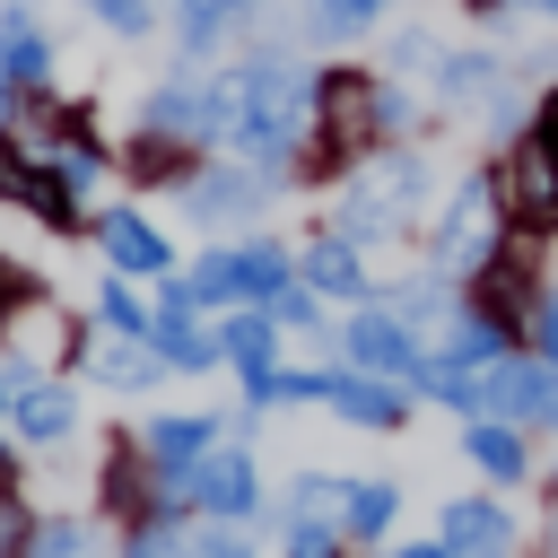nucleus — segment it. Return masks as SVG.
I'll use <instances>...</instances> for the list:
<instances>
[{"label": "nucleus", "instance_id": "nucleus-10", "mask_svg": "<svg viewBox=\"0 0 558 558\" xmlns=\"http://www.w3.org/2000/svg\"><path fill=\"white\" fill-rule=\"evenodd\" d=\"M340 349H349V366H357V375H384V384H410V392H418L427 349H418V331H410L392 305H357V314H349V331H340Z\"/></svg>", "mask_w": 558, "mask_h": 558}, {"label": "nucleus", "instance_id": "nucleus-3", "mask_svg": "<svg viewBox=\"0 0 558 558\" xmlns=\"http://www.w3.org/2000/svg\"><path fill=\"white\" fill-rule=\"evenodd\" d=\"M384 96H392V78L384 70H366V61H331V70H314V140H331L349 166H366L375 148H392V131H384Z\"/></svg>", "mask_w": 558, "mask_h": 558}, {"label": "nucleus", "instance_id": "nucleus-55", "mask_svg": "<svg viewBox=\"0 0 558 558\" xmlns=\"http://www.w3.org/2000/svg\"><path fill=\"white\" fill-rule=\"evenodd\" d=\"M0 418H9V384H0Z\"/></svg>", "mask_w": 558, "mask_h": 558}, {"label": "nucleus", "instance_id": "nucleus-29", "mask_svg": "<svg viewBox=\"0 0 558 558\" xmlns=\"http://www.w3.org/2000/svg\"><path fill=\"white\" fill-rule=\"evenodd\" d=\"M392 314H401L410 331H445V323L462 314V296H453V279H445V270L427 262V270H410V279L392 288Z\"/></svg>", "mask_w": 558, "mask_h": 558}, {"label": "nucleus", "instance_id": "nucleus-48", "mask_svg": "<svg viewBox=\"0 0 558 558\" xmlns=\"http://www.w3.org/2000/svg\"><path fill=\"white\" fill-rule=\"evenodd\" d=\"M532 131H541V140H549V157H558V78L541 87V113H532Z\"/></svg>", "mask_w": 558, "mask_h": 558}, {"label": "nucleus", "instance_id": "nucleus-34", "mask_svg": "<svg viewBox=\"0 0 558 558\" xmlns=\"http://www.w3.org/2000/svg\"><path fill=\"white\" fill-rule=\"evenodd\" d=\"M44 174H52V157H35V148H26V140L0 122V201H9V209H35Z\"/></svg>", "mask_w": 558, "mask_h": 558}, {"label": "nucleus", "instance_id": "nucleus-52", "mask_svg": "<svg viewBox=\"0 0 558 558\" xmlns=\"http://www.w3.org/2000/svg\"><path fill=\"white\" fill-rule=\"evenodd\" d=\"M541 549H549V558H558V523H549V541H541Z\"/></svg>", "mask_w": 558, "mask_h": 558}, {"label": "nucleus", "instance_id": "nucleus-28", "mask_svg": "<svg viewBox=\"0 0 558 558\" xmlns=\"http://www.w3.org/2000/svg\"><path fill=\"white\" fill-rule=\"evenodd\" d=\"M340 497H349V480L340 471H296L288 480V497L279 506H262L279 532H296V523H340Z\"/></svg>", "mask_w": 558, "mask_h": 558}, {"label": "nucleus", "instance_id": "nucleus-18", "mask_svg": "<svg viewBox=\"0 0 558 558\" xmlns=\"http://www.w3.org/2000/svg\"><path fill=\"white\" fill-rule=\"evenodd\" d=\"M131 436H140V453H148L166 480H183V471L218 445V410H157V418H140Z\"/></svg>", "mask_w": 558, "mask_h": 558}, {"label": "nucleus", "instance_id": "nucleus-39", "mask_svg": "<svg viewBox=\"0 0 558 558\" xmlns=\"http://www.w3.org/2000/svg\"><path fill=\"white\" fill-rule=\"evenodd\" d=\"M436 70H445V44H436V35H418V26H410V35H392L384 78H436Z\"/></svg>", "mask_w": 558, "mask_h": 558}, {"label": "nucleus", "instance_id": "nucleus-25", "mask_svg": "<svg viewBox=\"0 0 558 558\" xmlns=\"http://www.w3.org/2000/svg\"><path fill=\"white\" fill-rule=\"evenodd\" d=\"M174 9V44H183V61H209L227 35H244L253 17H262V0H166Z\"/></svg>", "mask_w": 558, "mask_h": 558}, {"label": "nucleus", "instance_id": "nucleus-22", "mask_svg": "<svg viewBox=\"0 0 558 558\" xmlns=\"http://www.w3.org/2000/svg\"><path fill=\"white\" fill-rule=\"evenodd\" d=\"M78 366H87L105 392H148V384L166 375V357H157L140 331H96V340L78 349Z\"/></svg>", "mask_w": 558, "mask_h": 558}, {"label": "nucleus", "instance_id": "nucleus-50", "mask_svg": "<svg viewBox=\"0 0 558 558\" xmlns=\"http://www.w3.org/2000/svg\"><path fill=\"white\" fill-rule=\"evenodd\" d=\"M0 488H17V453L9 445H0Z\"/></svg>", "mask_w": 558, "mask_h": 558}, {"label": "nucleus", "instance_id": "nucleus-44", "mask_svg": "<svg viewBox=\"0 0 558 558\" xmlns=\"http://www.w3.org/2000/svg\"><path fill=\"white\" fill-rule=\"evenodd\" d=\"M340 541H349V532H340V523H296V532H288V549H279V558H349V549H340Z\"/></svg>", "mask_w": 558, "mask_h": 558}, {"label": "nucleus", "instance_id": "nucleus-2", "mask_svg": "<svg viewBox=\"0 0 558 558\" xmlns=\"http://www.w3.org/2000/svg\"><path fill=\"white\" fill-rule=\"evenodd\" d=\"M427 183H436V174H427L418 148H375V157L349 174V192H340V227H331V235H349L357 253L384 244V235H401L410 209L427 201Z\"/></svg>", "mask_w": 558, "mask_h": 558}, {"label": "nucleus", "instance_id": "nucleus-24", "mask_svg": "<svg viewBox=\"0 0 558 558\" xmlns=\"http://www.w3.org/2000/svg\"><path fill=\"white\" fill-rule=\"evenodd\" d=\"M296 279H305V288H314L323 305H331V296L366 305V288H375V279H366V253H357L349 235H314V244L296 253Z\"/></svg>", "mask_w": 558, "mask_h": 558}, {"label": "nucleus", "instance_id": "nucleus-42", "mask_svg": "<svg viewBox=\"0 0 558 558\" xmlns=\"http://www.w3.org/2000/svg\"><path fill=\"white\" fill-rule=\"evenodd\" d=\"M87 17H96L105 35H148V26H157V0H87Z\"/></svg>", "mask_w": 558, "mask_h": 558}, {"label": "nucleus", "instance_id": "nucleus-36", "mask_svg": "<svg viewBox=\"0 0 558 558\" xmlns=\"http://www.w3.org/2000/svg\"><path fill=\"white\" fill-rule=\"evenodd\" d=\"M122 558H192V532L157 506V514H140V523H122Z\"/></svg>", "mask_w": 558, "mask_h": 558}, {"label": "nucleus", "instance_id": "nucleus-33", "mask_svg": "<svg viewBox=\"0 0 558 558\" xmlns=\"http://www.w3.org/2000/svg\"><path fill=\"white\" fill-rule=\"evenodd\" d=\"M418 392H427V401H445L453 418H488V375H471V366L427 357V366H418Z\"/></svg>", "mask_w": 558, "mask_h": 558}, {"label": "nucleus", "instance_id": "nucleus-49", "mask_svg": "<svg viewBox=\"0 0 558 558\" xmlns=\"http://www.w3.org/2000/svg\"><path fill=\"white\" fill-rule=\"evenodd\" d=\"M384 558H453V549H445V541H392Z\"/></svg>", "mask_w": 558, "mask_h": 558}, {"label": "nucleus", "instance_id": "nucleus-12", "mask_svg": "<svg viewBox=\"0 0 558 558\" xmlns=\"http://www.w3.org/2000/svg\"><path fill=\"white\" fill-rule=\"evenodd\" d=\"M488 418H506V427H558V366L549 357H506V366H488Z\"/></svg>", "mask_w": 558, "mask_h": 558}, {"label": "nucleus", "instance_id": "nucleus-35", "mask_svg": "<svg viewBox=\"0 0 558 558\" xmlns=\"http://www.w3.org/2000/svg\"><path fill=\"white\" fill-rule=\"evenodd\" d=\"M384 9H392V0H305V9H296V26H305L314 44H340V35H366Z\"/></svg>", "mask_w": 558, "mask_h": 558}, {"label": "nucleus", "instance_id": "nucleus-6", "mask_svg": "<svg viewBox=\"0 0 558 558\" xmlns=\"http://www.w3.org/2000/svg\"><path fill=\"white\" fill-rule=\"evenodd\" d=\"M157 506H166V514H183V506H192V514H209V523H253V514H262L253 445H227V436H218L183 480H166V488H157Z\"/></svg>", "mask_w": 558, "mask_h": 558}, {"label": "nucleus", "instance_id": "nucleus-13", "mask_svg": "<svg viewBox=\"0 0 558 558\" xmlns=\"http://www.w3.org/2000/svg\"><path fill=\"white\" fill-rule=\"evenodd\" d=\"M87 244H96V253H105V270H122V279H157V270L174 262V244L148 227V209H122V201L87 218Z\"/></svg>", "mask_w": 558, "mask_h": 558}, {"label": "nucleus", "instance_id": "nucleus-46", "mask_svg": "<svg viewBox=\"0 0 558 558\" xmlns=\"http://www.w3.org/2000/svg\"><path fill=\"white\" fill-rule=\"evenodd\" d=\"M52 166H61V183H70V192H96V183H105V148H96V140H87V148H61Z\"/></svg>", "mask_w": 558, "mask_h": 558}, {"label": "nucleus", "instance_id": "nucleus-41", "mask_svg": "<svg viewBox=\"0 0 558 558\" xmlns=\"http://www.w3.org/2000/svg\"><path fill=\"white\" fill-rule=\"evenodd\" d=\"M35 523H44V514H35L17 488H0V558H26V549H35Z\"/></svg>", "mask_w": 558, "mask_h": 558}, {"label": "nucleus", "instance_id": "nucleus-4", "mask_svg": "<svg viewBox=\"0 0 558 558\" xmlns=\"http://www.w3.org/2000/svg\"><path fill=\"white\" fill-rule=\"evenodd\" d=\"M288 279H296V253L270 244V235H244V244L201 253L174 288H183V305H227V314H244V305H270Z\"/></svg>", "mask_w": 558, "mask_h": 558}, {"label": "nucleus", "instance_id": "nucleus-5", "mask_svg": "<svg viewBox=\"0 0 558 558\" xmlns=\"http://www.w3.org/2000/svg\"><path fill=\"white\" fill-rule=\"evenodd\" d=\"M506 244V201H497V174L480 166V174H462L453 183V201L436 209V227H427V262L445 270V279H480V262Z\"/></svg>", "mask_w": 558, "mask_h": 558}, {"label": "nucleus", "instance_id": "nucleus-54", "mask_svg": "<svg viewBox=\"0 0 558 558\" xmlns=\"http://www.w3.org/2000/svg\"><path fill=\"white\" fill-rule=\"evenodd\" d=\"M549 497H558V462H549Z\"/></svg>", "mask_w": 558, "mask_h": 558}, {"label": "nucleus", "instance_id": "nucleus-45", "mask_svg": "<svg viewBox=\"0 0 558 558\" xmlns=\"http://www.w3.org/2000/svg\"><path fill=\"white\" fill-rule=\"evenodd\" d=\"M192 558H262V549L244 523H209V532H192Z\"/></svg>", "mask_w": 558, "mask_h": 558}, {"label": "nucleus", "instance_id": "nucleus-47", "mask_svg": "<svg viewBox=\"0 0 558 558\" xmlns=\"http://www.w3.org/2000/svg\"><path fill=\"white\" fill-rule=\"evenodd\" d=\"M523 349H532V357H549V366H558V288H549V296H541V314H532V331H523Z\"/></svg>", "mask_w": 558, "mask_h": 558}, {"label": "nucleus", "instance_id": "nucleus-32", "mask_svg": "<svg viewBox=\"0 0 558 558\" xmlns=\"http://www.w3.org/2000/svg\"><path fill=\"white\" fill-rule=\"evenodd\" d=\"M323 392H331V366H279V375H262L244 401H253V418H262V410H314Z\"/></svg>", "mask_w": 558, "mask_h": 558}, {"label": "nucleus", "instance_id": "nucleus-8", "mask_svg": "<svg viewBox=\"0 0 558 558\" xmlns=\"http://www.w3.org/2000/svg\"><path fill=\"white\" fill-rule=\"evenodd\" d=\"M140 131H166V140H227L235 131V105H227V78H201V70H174L140 96Z\"/></svg>", "mask_w": 558, "mask_h": 558}, {"label": "nucleus", "instance_id": "nucleus-43", "mask_svg": "<svg viewBox=\"0 0 558 558\" xmlns=\"http://www.w3.org/2000/svg\"><path fill=\"white\" fill-rule=\"evenodd\" d=\"M26 305H44V279H35L26 262H0V331H9Z\"/></svg>", "mask_w": 558, "mask_h": 558}, {"label": "nucleus", "instance_id": "nucleus-53", "mask_svg": "<svg viewBox=\"0 0 558 558\" xmlns=\"http://www.w3.org/2000/svg\"><path fill=\"white\" fill-rule=\"evenodd\" d=\"M523 9H549V17H558V0H523Z\"/></svg>", "mask_w": 558, "mask_h": 558}, {"label": "nucleus", "instance_id": "nucleus-16", "mask_svg": "<svg viewBox=\"0 0 558 558\" xmlns=\"http://www.w3.org/2000/svg\"><path fill=\"white\" fill-rule=\"evenodd\" d=\"M436 541H445L453 558H514V549H523V532H514V514H506L497 497H445Z\"/></svg>", "mask_w": 558, "mask_h": 558}, {"label": "nucleus", "instance_id": "nucleus-11", "mask_svg": "<svg viewBox=\"0 0 558 558\" xmlns=\"http://www.w3.org/2000/svg\"><path fill=\"white\" fill-rule=\"evenodd\" d=\"M270 192H279V174L227 157V166H201V174L183 183V218H201V227H244V218L270 209Z\"/></svg>", "mask_w": 558, "mask_h": 558}, {"label": "nucleus", "instance_id": "nucleus-15", "mask_svg": "<svg viewBox=\"0 0 558 558\" xmlns=\"http://www.w3.org/2000/svg\"><path fill=\"white\" fill-rule=\"evenodd\" d=\"M148 349H157L174 375H209V366H227L218 331L201 323V305H183V288H174V279H166V305H157V323H148Z\"/></svg>", "mask_w": 558, "mask_h": 558}, {"label": "nucleus", "instance_id": "nucleus-51", "mask_svg": "<svg viewBox=\"0 0 558 558\" xmlns=\"http://www.w3.org/2000/svg\"><path fill=\"white\" fill-rule=\"evenodd\" d=\"M9 96H17V87H9V78H0V122H9Z\"/></svg>", "mask_w": 558, "mask_h": 558}, {"label": "nucleus", "instance_id": "nucleus-30", "mask_svg": "<svg viewBox=\"0 0 558 558\" xmlns=\"http://www.w3.org/2000/svg\"><path fill=\"white\" fill-rule=\"evenodd\" d=\"M506 78H514V70H506L497 52H445V70H436V105H488Z\"/></svg>", "mask_w": 558, "mask_h": 558}, {"label": "nucleus", "instance_id": "nucleus-27", "mask_svg": "<svg viewBox=\"0 0 558 558\" xmlns=\"http://www.w3.org/2000/svg\"><path fill=\"white\" fill-rule=\"evenodd\" d=\"M122 174H131L140 192H157V183H174V192H183V183L201 174V157H192V140H166V131H131V140H122Z\"/></svg>", "mask_w": 558, "mask_h": 558}, {"label": "nucleus", "instance_id": "nucleus-7", "mask_svg": "<svg viewBox=\"0 0 558 558\" xmlns=\"http://www.w3.org/2000/svg\"><path fill=\"white\" fill-rule=\"evenodd\" d=\"M462 296H471L480 314H497V323L523 340V331H532V314H541V296H549L541 235H532V227H506V244L480 262V279H462Z\"/></svg>", "mask_w": 558, "mask_h": 558}, {"label": "nucleus", "instance_id": "nucleus-37", "mask_svg": "<svg viewBox=\"0 0 558 558\" xmlns=\"http://www.w3.org/2000/svg\"><path fill=\"white\" fill-rule=\"evenodd\" d=\"M26 558H96V523L87 514H44Z\"/></svg>", "mask_w": 558, "mask_h": 558}, {"label": "nucleus", "instance_id": "nucleus-17", "mask_svg": "<svg viewBox=\"0 0 558 558\" xmlns=\"http://www.w3.org/2000/svg\"><path fill=\"white\" fill-rule=\"evenodd\" d=\"M410 384H384V375H357V366H331V392H323V410L340 418V427H410Z\"/></svg>", "mask_w": 558, "mask_h": 558}, {"label": "nucleus", "instance_id": "nucleus-21", "mask_svg": "<svg viewBox=\"0 0 558 558\" xmlns=\"http://www.w3.org/2000/svg\"><path fill=\"white\" fill-rule=\"evenodd\" d=\"M514 349H523V340H514V331H506L497 314H480L471 296H462V314H453V323L436 331V357H445V366H471V375H488V366H506Z\"/></svg>", "mask_w": 558, "mask_h": 558}, {"label": "nucleus", "instance_id": "nucleus-14", "mask_svg": "<svg viewBox=\"0 0 558 558\" xmlns=\"http://www.w3.org/2000/svg\"><path fill=\"white\" fill-rule=\"evenodd\" d=\"M157 488H166V471L140 453V436H113L105 462H96V506H105V523H140V514H157Z\"/></svg>", "mask_w": 558, "mask_h": 558}, {"label": "nucleus", "instance_id": "nucleus-23", "mask_svg": "<svg viewBox=\"0 0 558 558\" xmlns=\"http://www.w3.org/2000/svg\"><path fill=\"white\" fill-rule=\"evenodd\" d=\"M462 462L480 480H497V488H523L532 480V436L506 427V418H462Z\"/></svg>", "mask_w": 558, "mask_h": 558}, {"label": "nucleus", "instance_id": "nucleus-9", "mask_svg": "<svg viewBox=\"0 0 558 558\" xmlns=\"http://www.w3.org/2000/svg\"><path fill=\"white\" fill-rule=\"evenodd\" d=\"M497 174V201H506V227H532V235H558V157L549 140H506V157L488 166Z\"/></svg>", "mask_w": 558, "mask_h": 558}, {"label": "nucleus", "instance_id": "nucleus-31", "mask_svg": "<svg viewBox=\"0 0 558 558\" xmlns=\"http://www.w3.org/2000/svg\"><path fill=\"white\" fill-rule=\"evenodd\" d=\"M392 514H401V488L392 480H349V497H340V532L349 541H384Z\"/></svg>", "mask_w": 558, "mask_h": 558}, {"label": "nucleus", "instance_id": "nucleus-20", "mask_svg": "<svg viewBox=\"0 0 558 558\" xmlns=\"http://www.w3.org/2000/svg\"><path fill=\"white\" fill-rule=\"evenodd\" d=\"M9 427H17V445H35V453H52V445H70L78 436V401H70V384H17L9 392Z\"/></svg>", "mask_w": 558, "mask_h": 558}, {"label": "nucleus", "instance_id": "nucleus-19", "mask_svg": "<svg viewBox=\"0 0 558 558\" xmlns=\"http://www.w3.org/2000/svg\"><path fill=\"white\" fill-rule=\"evenodd\" d=\"M0 78H9L17 96H44V87H52V35H44V17H35L26 0L0 9Z\"/></svg>", "mask_w": 558, "mask_h": 558}, {"label": "nucleus", "instance_id": "nucleus-40", "mask_svg": "<svg viewBox=\"0 0 558 558\" xmlns=\"http://www.w3.org/2000/svg\"><path fill=\"white\" fill-rule=\"evenodd\" d=\"M270 323H279V331H314V340H323V296H314L305 279H288V288L270 296Z\"/></svg>", "mask_w": 558, "mask_h": 558}, {"label": "nucleus", "instance_id": "nucleus-1", "mask_svg": "<svg viewBox=\"0 0 558 558\" xmlns=\"http://www.w3.org/2000/svg\"><path fill=\"white\" fill-rule=\"evenodd\" d=\"M218 78H227V105H235L227 148H235L244 166H262V174L288 183V166H296V148H305V122H314V70H296L279 44H253V52L227 61Z\"/></svg>", "mask_w": 558, "mask_h": 558}, {"label": "nucleus", "instance_id": "nucleus-26", "mask_svg": "<svg viewBox=\"0 0 558 558\" xmlns=\"http://www.w3.org/2000/svg\"><path fill=\"white\" fill-rule=\"evenodd\" d=\"M218 349H227V366L244 375V392H253L262 375H279V323H270V305L227 314V323H218Z\"/></svg>", "mask_w": 558, "mask_h": 558}, {"label": "nucleus", "instance_id": "nucleus-38", "mask_svg": "<svg viewBox=\"0 0 558 558\" xmlns=\"http://www.w3.org/2000/svg\"><path fill=\"white\" fill-rule=\"evenodd\" d=\"M148 323H157V314H140L131 279H122V270H105V288H96V331H140V340H148Z\"/></svg>", "mask_w": 558, "mask_h": 558}]
</instances>
